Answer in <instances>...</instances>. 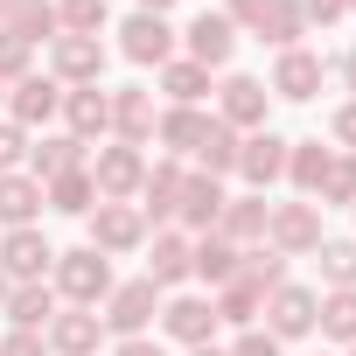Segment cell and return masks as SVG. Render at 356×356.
Wrapping results in <instances>:
<instances>
[{"instance_id": "cell-1", "label": "cell", "mask_w": 356, "mask_h": 356, "mask_svg": "<svg viewBox=\"0 0 356 356\" xmlns=\"http://www.w3.org/2000/svg\"><path fill=\"white\" fill-rule=\"evenodd\" d=\"M49 280H56V300H70V307H98V300L119 286V280H112V259H105V252H91V245L56 252Z\"/></svg>"}, {"instance_id": "cell-2", "label": "cell", "mask_w": 356, "mask_h": 356, "mask_svg": "<svg viewBox=\"0 0 356 356\" xmlns=\"http://www.w3.org/2000/svg\"><path fill=\"white\" fill-rule=\"evenodd\" d=\"M84 245L91 252H105V259H119V252H140L147 245V217H140V203H98L91 217H84Z\"/></svg>"}, {"instance_id": "cell-3", "label": "cell", "mask_w": 356, "mask_h": 356, "mask_svg": "<svg viewBox=\"0 0 356 356\" xmlns=\"http://www.w3.org/2000/svg\"><path fill=\"white\" fill-rule=\"evenodd\" d=\"M98 321H105L119 342H126V335H147V328L161 321V286H154V280H126V286H112Z\"/></svg>"}, {"instance_id": "cell-4", "label": "cell", "mask_w": 356, "mask_h": 356, "mask_svg": "<svg viewBox=\"0 0 356 356\" xmlns=\"http://www.w3.org/2000/svg\"><path fill=\"white\" fill-rule=\"evenodd\" d=\"M91 182H98V203H133V196H140V182H147V154H140V147H126V140L98 147Z\"/></svg>"}, {"instance_id": "cell-5", "label": "cell", "mask_w": 356, "mask_h": 356, "mask_svg": "<svg viewBox=\"0 0 356 356\" xmlns=\"http://www.w3.org/2000/svg\"><path fill=\"white\" fill-rule=\"evenodd\" d=\"M314 314H321V293L314 286H273L266 293V335L273 342H300V335H314Z\"/></svg>"}, {"instance_id": "cell-6", "label": "cell", "mask_w": 356, "mask_h": 356, "mask_svg": "<svg viewBox=\"0 0 356 356\" xmlns=\"http://www.w3.org/2000/svg\"><path fill=\"white\" fill-rule=\"evenodd\" d=\"M266 245H273L280 259H314V245H321V210H314V203H273Z\"/></svg>"}, {"instance_id": "cell-7", "label": "cell", "mask_w": 356, "mask_h": 356, "mask_svg": "<svg viewBox=\"0 0 356 356\" xmlns=\"http://www.w3.org/2000/svg\"><path fill=\"white\" fill-rule=\"evenodd\" d=\"M49 77H56L63 91L98 84V77H105V42H98V35H56V42H49Z\"/></svg>"}, {"instance_id": "cell-8", "label": "cell", "mask_w": 356, "mask_h": 356, "mask_svg": "<svg viewBox=\"0 0 356 356\" xmlns=\"http://www.w3.org/2000/svg\"><path fill=\"white\" fill-rule=\"evenodd\" d=\"M161 335L182 342V349H203V342L217 335V300H203V293H175V300H161Z\"/></svg>"}, {"instance_id": "cell-9", "label": "cell", "mask_w": 356, "mask_h": 356, "mask_svg": "<svg viewBox=\"0 0 356 356\" xmlns=\"http://www.w3.org/2000/svg\"><path fill=\"white\" fill-rule=\"evenodd\" d=\"M56 266V245L35 231V224H22V231H0V273H8V286H22V280H42Z\"/></svg>"}, {"instance_id": "cell-10", "label": "cell", "mask_w": 356, "mask_h": 356, "mask_svg": "<svg viewBox=\"0 0 356 356\" xmlns=\"http://www.w3.org/2000/svg\"><path fill=\"white\" fill-rule=\"evenodd\" d=\"M56 112H63V84H56L49 70H42V77L29 70L22 84H8V119H15L22 133H35V126H49Z\"/></svg>"}, {"instance_id": "cell-11", "label": "cell", "mask_w": 356, "mask_h": 356, "mask_svg": "<svg viewBox=\"0 0 356 356\" xmlns=\"http://www.w3.org/2000/svg\"><path fill=\"white\" fill-rule=\"evenodd\" d=\"M266 112H273V91L259 84V77H224V91H217V119L231 126V133H259L266 126Z\"/></svg>"}, {"instance_id": "cell-12", "label": "cell", "mask_w": 356, "mask_h": 356, "mask_svg": "<svg viewBox=\"0 0 356 356\" xmlns=\"http://www.w3.org/2000/svg\"><path fill=\"white\" fill-rule=\"evenodd\" d=\"M224 182L217 175H182V203H175V231H189V238H203V231H217V217H224Z\"/></svg>"}, {"instance_id": "cell-13", "label": "cell", "mask_w": 356, "mask_h": 356, "mask_svg": "<svg viewBox=\"0 0 356 356\" xmlns=\"http://www.w3.org/2000/svg\"><path fill=\"white\" fill-rule=\"evenodd\" d=\"M238 175L252 182V196H266L280 175H286V140L273 133V126H259V133H245L238 140Z\"/></svg>"}, {"instance_id": "cell-14", "label": "cell", "mask_w": 356, "mask_h": 356, "mask_svg": "<svg viewBox=\"0 0 356 356\" xmlns=\"http://www.w3.org/2000/svg\"><path fill=\"white\" fill-rule=\"evenodd\" d=\"M182 42H189V63H203V70H224V63H231V49H238V29H231V15L203 8V15L182 29Z\"/></svg>"}, {"instance_id": "cell-15", "label": "cell", "mask_w": 356, "mask_h": 356, "mask_svg": "<svg viewBox=\"0 0 356 356\" xmlns=\"http://www.w3.org/2000/svg\"><path fill=\"white\" fill-rule=\"evenodd\" d=\"M119 49H126V63H140V70L154 63V70H161V63L175 56V29H168V15H133V22L119 29Z\"/></svg>"}, {"instance_id": "cell-16", "label": "cell", "mask_w": 356, "mask_h": 356, "mask_svg": "<svg viewBox=\"0 0 356 356\" xmlns=\"http://www.w3.org/2000/svg\"><path fill=\"white\" fill-rule=\"evenodd\" d=\"M182 175H189L182 161H154V168H147V182H140V217H147V224H161V231L175 224V203H182Z\"/></svg>"}, {"instance_id": "cell-17", "label": "cell", "mask_w": 356, "mask_h": 356, "mask_svg": "<svg viewBox=\"0 0 356 356\" xmlns=\"http://www.w3.org/2000/svg\"><path fill=\"white\" fill-rule=\"evenodd\" d=\"M98 335H105V321L91 307H56V321L42 328V342L56 356H98Z\"/></svg>"}, {"instance_id": "cell-18", "label": "cell", "mask_w": 356, "mask_h": 356, "mask_svg": "<svg viewBox=\"0 0 356 356\" xmlns=\"http://www.w3.org/2000/svg\"><path fill=\"white\" fill-rule=\"evenodd\" d=\"M29 168H35V182H56L70 168H91V147L77 133H42V140H29Z\"/></svg>"}, {"instance_id": "cell-19", "label": "cell", "mask_w": 356, "mask_h": 356, "mask_svg": "<svg viewBox=\"0 0 356 356\" xmlns=\"http://www.w3.org/2000/svg\"><path fill=\"white\" fill-rule=\"evenodd\" d=\"M273 98H293V105H307L314 91H321V56L314 49H280V63H273V84H266Z\"/></svg>"}, {"instance_id": "cell-20", "label": "cell", "mask_w": 356, "mask_h": 356, "mask_svg": "<svg viewBox=\"0 0 356 356\" xmlns=\"http://www.w3.org/2000/svg\"><path fill=\"white\" fill-rule=\"evenodd\" d=\"M63 126L91 147L98 133H112V91H98V84H77V91H63Z\"/></svg>"}, {"instance_id": "cell-21", "label": "cell", "mask_w": 356, "mask_h": 356, "mask_svg": "<svg viewBox=\"0 0 356 356\" xmlns=\"http://www.w3.org/2000/svg\"><path fill=\"white\" fill-rule=\"evenodd\" d=\"M154 91L147 84H126V91H112V133L126 140V147H147L154 140Z\"/></svg>"}, {"instance_id": "cell-22", "label": "cell", "mask_w": 356, "mask_h": 356, "mask_svg": "<svg viewBox=\"0 0 356 356\" xmlns=\"http://www.w3.org/2000/svg\"><path fill=\"white\" fill-rule=\"evenodd\" d=\"M189 245H196V238H189V231H175V224L154 231V245H147V280H154L161 293L189 280Z\"/></svg>"}, {"instance_id": "cell-23", "label": "cell", "mask_w": 356, "mask_h": 356, "mask_svg": "<svg viewBox=\"0 0 356 356\" xmlns=\"http://www.w3.org/2000/svg\"><path fill=\"white\" fill-rule=\"evenodd\" d=\"M0 314H8L15 328H49L56 321V286L49 280H22V286H8V300H0Z\"/></svg>"}, {"instance_id": "cell-24", "label": "cell", "mask_w": 356, "mask_h": 356, "mask_svg": "<svg viewBox=\"0 0 356 356\" xmlns=\"http://www.w3.org/2000/svg\"><path fill=\"white\" fill-rule=\"evenodd\" d=\"M266 224H273V203L266 196H231L224 217H217V238H231L245 252V245H266Z\"/></svg>"}, {"instance_id": "cell-25", "label": "cell", "mask_w": 356, "mask_h": 356, "mask_svg": "<svg viewBox=\"0 0 356 356\" xmlns=\"http://www.w3.org/2000/svg\"><path fill=\"white\" fill-rule=\"evenodd\" d=\"M203 133H210V112H203V105H168V112L154 119V140L168 147V161H175V154H196Z\"/></svg>"}, {"instance_id": "cell-26", "label": "cell", "mask_w": 356, "mask_h": 356, "mask_svg": "<svg viewBox=\"0 0 356 356\" xmlns=\"http://www.w3.org/2000/svg\"><path fill=\"white\" fill-rule=\"evenodd\" d=\"M328 161H335V147H321V140H286V182L314 203L321 196V182H328Z\"/></svg>"}, {"instance_id": "cell-27", "label": "cell", "mask_w": 356, "mask_h": 356, "mask_svg": "<svg viewBox=\"0 0 356 356\" xmlns=\"http://www.w3.org/2000/svg\"><path fill=\"white\" fill-rule=\"evenodd\" d=\"M42 217V182L35 175H0V231H22V224H35Z\"/></svg>"}, {"instance_id": "cell-28", "label": "cell", "mask_w": 356, "mask_h": 356, "mask_svg": "<svg viewBox=\"0 0 356 356\" xmlns=\"http://www.w3.org/2000/svg\"><path fill=\"white\" fill-rule=\"evenodd\" d=\"M238 259H245V252H238L231 238H217V231H203V238L189 245V273L210 280V286H231V280H238Z\"/></svg>"}, {"instance_id": "cell-29", "label": "cell", "mask_w": 356, "mask_h": 356, "mask_svg": "<svg viewBox=\"0 0 356 356\" xmlns=\"http://www.w3.org/2000/svg\"><path fill=\"white\" fill-rule=\"evenodd\" d=\"M42 210L91 217V210H98V182H91V168H70V175H56V182H42Z\"/></svg>"}, {"instance_id": "cell-30", "label": "cell", "mask_w": 356, "mask_h": 356, "mask_svg": "<svg viewBox=\"0 0 356 356\" xmlns=\"http://www.w3.org/2000/svg\"><path fill=\"white\" fill-rule=\"evenodd\" d=\"M252 35H259V42H273V49H300V35H307L300 0H266V15L252 22Z\"/></svg>"}, {"instance_id": "cell-31", "label": "cell", "mask_w": 356, "mask_h": 356, "mask_svg": "<svg viewBox=\"0 0 356 356\" xmlns=\"http://www.w3.org/2000/svg\"><path fill=\"white\" fill-rule=\"evenodd\" d=\"M161 91H168V105H203L210 70H203V63H189V56H168V63H161Z\"/></svg>"}, {"instance_id": "cell-32", "label": "cell", "mask_w": 356, "mask_h": 356, "mask_svg": "<svg viewBox=\"0 0 356 356\" xmlns=\"http://www.w3.org/2000/svg\"><path fill=\"white\" fill-rule=\"evenodd\" d=\"M8 29L29 42V49H42V42H56L63 35V22H56V0H22V8L8 15Z\"/></svg>"}, {"instance_id": "cell-33", "label": "cell", "mask_w": 356, "mask_h": 356, "mask_svg": "<svg viewBox=\"0 0 356 356\" xmlns=\"http://www.w3.org/2000/svg\"><path fill=\"white\" fill-rule=\"evenodd\" d=\"M238 140L245 133H231L224 119H210V133H203V147H196V175H217V182H224V175H238Z\"/></svg>"}, {"instance_id": "cell-34", "label": "cell", "mask_w": 356, "mask_h": 356, "mask_svg": "<svg viewBox=\"0 0 356 356\" xmlns=\"http://www.w3.org/2000/svg\"><path fill=\"white\" fill-rule=\"evenodd\" d=\"M259 314H266V293H259V286H245V280L217 286V321H231V328H259Z\"/></svg>"}, {"instance_id": "cell-35", "label": "cell", "mask_w": 356, "mask_h": 356, "mask_svg": "<svg viewBox=\"0 0 356 356\" xmlns=\"http://www.w3.org/2000/svg\"><path fill=\"white\" fill-rule=\"evenodd\" d=\"M314 328H321L328 342H356V286H335V293H321V314H314Z\"/></svg>"}, {"instance_id": "cell-36", "label": "cell", "mask_w": 356, "mask_h": 356, "mask_svg": "<svg viewBox=\"0 0 356 356\" xmlns=\"http://www.w3.org/2000/svg\"><path fill=\"white\" fill-rule=\"evenodd\" d=\"M238 280H245V286H259V293H273V286H286V259H280L273 245H245Z\"/></svg>"}, {"instance_id": "cell-37", "label": "cell", "mask_w": 356, "mask_h": 356, "mask_svg": "<svg viewBox=\"0 0 356 356\" xmlns=\"http://www.w3.org/2000/svg\"><path fill=\"white\" fill-rule=\"evenodd\" d=\"M314 259H321V286L328 293L335 286H356V238H321Z\"/></svg>"}, {"instance_id": "cell-38", "label": "cell", "mask_w": 356, "mask_h": 356, "mask_svg": "<svg viewBox=\"0 0 356 356\" xmlns=\"http://www.w3.org/2000/svg\"><path fill=\"white\" fill-rule=\"evenodd\" d=\"M63 35H105V0H56Z\"/></svg>"}, {"instance_id": "cell-39", "label": "cell", "mask_w": 356, "mask_h": 356, "mask_svg": "<svg viewBox=\"0 0 356 356\" xmlns=\"http://www.w3.org/2000/svg\"><path fill=\"white\" fill-rule=\"evenodd\" d=\"M314 203H342V210H356V154H335V161H328V182H321Z\"/></svg>"}, {"instance_id": "cell-40", "label": "cell", "mask_w": 356, "mask_h": 356, "mask_svg": "<svg viewBox=\"0 0 356 356\" xmlns=\"http://www.w3.org/2000/svg\"><path fill=\"white\" fill-rule=\"evenodd\" d=\"M29 63H35V49H29L15 29H0V84H22V77H29Z\"/></svg>"}, {"instance_id": "cell-41", "label": "cell", "mask_w": 356, "mask_h": 356, "mask_svg": "<svg viewBox=\"0 0 356 356\" xmlns=\"http://www.w3.org/2000/svg\"><path fill=\"white\" fill-rule=\"evenodd\" d=\"M22 161H29V133H22L15 119H0V175H15Z\"/></svg>"}, {"instance_id": "cell-42", "label": "cell", "mask_w": 356, "mask_h": 356, "mask_svg": "<svg viewBox=\"0 0 356 356\" xmlns=\"http://www.w3.org/2000/svg\"><path fill=\"white\" fill-rule=\"evenodd\" d=\"M0 356H49V342L35 328H8V335H0Z\"/></svg>"}, {"instance_id": "cell-43", "label": "cell", "mask_w": 356, "mask_h": 356, "mask_svg": "<svg viewBox=\"0 0 356 356\" xmlns=\"http://www.w3.org/2000/svg\"><path fill=\"white\" fill-rule=\"evenodd\" d=\"M224 356H280V342H273L266 328H238V342H231Z\"/></svg>"}, {"instance_id": "cell-44", "label": "cell", "mask_w": 356, "mask_h": 356, "mask_svg": "<svg viewBox=\"0 0 356 356\" xmlns=\"http://www.w3.org/2000/svg\"><path fill=\"white\" fill-rule=\"evenodd\" d=\"M300 15H307V29H335L349 15V0H300Z\"/></svg>"}, {"instance_id": "cell-45", "label": "cell", "mask_w": 356, "mask_h": 356, "mask_svg": "<svg viewBox=\"0 0 356 356\" xmlns=\"http://www.w3.org/2000/svg\"><path fill=\"white\" fill-rule=\"evenodd\" d=\"M335 140H342V154H356V98L335 112Z\"/></svg>"}, {"instance_id": "cell-46", "label": "cell", "mask_w": 356, "mask_h": 356, "mask_svg": "<svg viewBox=\"0 0 356 356\" xmlns=\"http://www.w3.org/2000/svg\"><path fill=\"white\" fill-rule=\"evenodd\" d=\"M224 15H231V29H252V22L266 15V0H231V8H224Z\"/></svg>"}, {"instance_id": "cell-47", "label": "cell", "mask_w": 356, "mask_h": 356, "mask_svg": "<svg viewBox=\"0 0 356 356\" xmlns=\"http://www.w3.org/2000/svg\"><path fill=\"white\" fill-rule=\"evenodd\" d=\"M112 356H168V349H161V342H154V335H126V342H119V349H112Z\"/></svg>"}, {"instance_id": "cell-48", "label": "cell", "mask_w": 356, "mask_h": 356, "mask_svg": "<svg viewBox=\"0 0 356 356\" xmlns=\"http://www.w3.org/2000/svg\"><path fill=\"white\" fill-rule=\"evenodd\" d=\"M342 84H349V91H356V49H349V56H342Z\"/></svg>"}, {"instance_id": "cell-49", "label": "cell", "mask_w": 356, "mask_h": 356, "mask_svg": "<svg viewBox=\"0 0 356 356\" xmlns=\"http://www.w3.org/2000/svg\"><path fill=\"white\" fill-rule=\"evenodd\" d=\"M175 8V0H140V15H168Z\"/></svg>"}, {"instance_id": "cell-50", "label": "cell", "mask_w": 356, "mask_h": 356, "mask_svg": "<svg viewBox=\"0 0 356 356\" xmlns=\"http://www.w3.org/2000/svg\"><path fill=\"white\" fill-rule=\"evenodd\" d=\"M15 8H22V0H0V29H8V15H15Z\"/></svg>"}, {"instance_id": "cell-51", "label": "cell", "mask_w": 356, "mask_h": 356, "mask_svg": "<svg viewBox=\"0 0 356 356\" xmlns=\"http://www.w3.org/2000/svg\"><path fill=\"white\" fill-rule=\"evenodd\" d=\"M189 356H224V349H217V342H203V349H189Z\"/></svg>"}, {"instance_id": "cell-52", "label": "cell", "mask_w": 356, "mask_h": 356, "mask_svg": "<svg viewBox=\"0 0 356 356\" xmlns=\"http://www.w3.org/2000/svg\"><path fill=\"white\" fill-rule=\"evenodd\" d=\"M0 300H8V273H0Z\"/></svg>"}, {"instance_id": "cell-53", "label": "cell", "mask_w": 356, "mask_h": 356, "mask_svg": "<svg viewBox=\"0 0 356 356\" xmlns=\"http://www.w3.org/2000/svg\"><path fill=\"white\" fill-rule=\"evenodd\" d=\"M0 112H8V84H0Z\"/></svg>"}, {"instance_id": "cell-54", "label": "cell", "mask_w": 356, "mask_h": 356, "mask_svg": "<svg viewBox=\"0 0 356 356\" xmlns=\"http://www.w3.org/2000/svg\"><path fill=\"white\" fill-rule=\"evenodd\" d=\"M349 15H356V0H349Z\"/></svg>"}, {"instance_id": "cell-55", "label": "cell", "mask_w": 356, "mask_h": 356, "mask_svg": "<svg viewBox=\"0 0 356 356\" xmlns=\"http://www.w3.org/2000/svg\"><path fill=\"white\" fill-rule=\"evenodd\" d=\"M349 356H356V342H349Z\"/></svg>"}]
</instances>
